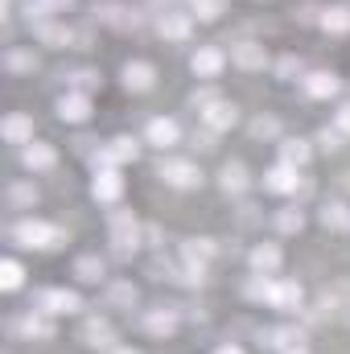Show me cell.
<instances>
[{
  "mask_svg": "<svg viewBox=\"0 0 350 354\" xmlns=\"http://www.w3.org/2000/svg\"><path fill=\"white\" fill-rule=\"evenodd\" d=\"M12 239H17V248H62V231L50 227V223H37V218L17 223Z\"/></svg>",
  "mask_w": 350,
  "mask_h": 354,
  "instance_id": "cell-1",
  "label": "cell"
},
{
  "mask_svg": "<svg viewBox=\"0 0 350 354\" xmlns=\"http://www.w3.org/2000/svg\"><path fill=\"white\" fill-rule=\"evenodd\" d=\"M107 227H111V243H120V256H128V243L136 248V235H140L136 218L128 210H111L107 214Z\"/></svg>",
  "mask_w": 350,
  "mask_h": 354,
  "instance_id": "cell-2",
  "label": "cell"
},
{
  "mask_svg": "<svg viewBox=\"0 0 350 354\" xmlns=\"http://www.w3.org/2000/svg\"><path fill=\"white\" fill-rule=\"evenodd\" d=\"M37 309L42 313H75L79 309V292H71V288H46L42 297H37Z\"/></svg>",
  "mask_w": 350,
  "mask_h": 354,
  "instance_id": "cell-3",
  "label": "cell"
},
{
  "mask_svg": "<svg viewBox=\"0 0 350 354\" xmlns=\"http://www.w3.org/2000/svg\"><path fill=\"white\" fill-rule=\"evenodd\" d=\"M157 177H161V181H169V185H181V189H185V185H198V181H202V174H198V169H194L190 161H174V157L157 165Z\"/></svg>",
  "mask_w": 350,
  "mask_h": 354,
  "instance_id": "cell-4",
  "label": "cell"
},
{
  "mask_svg": "<svg viewBox=\"0 0 350 354\" xmlns=\"http://www.w3.org/2000/svg\"><path fill=\"white\" fill-rule=\"evenodd\" d=\"M29 29H33V37H37L42 46H54V50L71 46V37H75L66 25H54V21H46V17H42V21H29Z\"/></svg>",
  "mask_w": 350,
  "mask_h": 354,
  "instance_id": "cell-5",
  "label": "cell"
},
{
  "mask_svg": "<svg viewBox=\"0 0 350 354\" xmlns=\"http://www.w3.org/2000/svg\"><path fill=\"white\" fill-rule=\"evenodd\" d=\"M91 115V99L83 91H71V95H62L58 99V120H66V124H83Z\"/></svg>",
  "mask_w": 350,
  "mask_h": 354,
  "instance_id": "cell-6",
  "label": "cell"
},
{
  "mask_svg": "<svg viewBox=\"0 0 350 354\" xmlns=\"http://www.w3.org/2000/svg\"><path fill=\"white\" fill-rule=\"evenodd\" d=\"M91 194H95L99 202H116V198L124 194V177L116 174V169H95V181H91Z\"/></svg>",
  "mask_w": 350,
  "mask_h": 354,
  "instance_id": "cell-7",
  "label": "cell"
},
{
  "mask_svg": "<svg viewBox=\"0 0 350 354\" xmlns=\"http://www.w3.org/2000/svg\"><path fill=\"white\" fill-rule=\"evenodd\" d=\"M136 153H140V145H136L132 136H116V140L99 153V161H103V169H107V165H120V161H136Z\"/></svg>",
  "mask_w": 350,
  "mask_h": 354,
  "instance_id": "cell-8",
  "label": "cell"
},
{
  "mask_svg": "<svg viewBox=\"0 0 350 354\" xmlns=\"http://www.w3.org/2000/svg\"><path fill=\"white\" fill-rule=\"evenodd\" d=\"M0 132H4V140H8V145H29V140H33V120H29L25 111H12V115L4 120V128H0Z\"/></svg>",
  "mask_w": 350,
  "mask_h": 354,
  "instance_id": "cell-9",
  "label": "cell"
},
{
  "mask_svg": "<svg viewBox=\"0 0 350 354\" xmlns=\"http://www.w3.org/2000/svg\"><path fill=\"white\" fill-rule=\"evenodd\" d=\"M231 62L243 66V71H264L268 54H264V46H256V41H239V46H231Z\"/></svg>",
  "mask_w": 350,
  "mask_h": 354,
  "instance_id": "cell-10",
  "label": "cell"
},
{
  "mask_svg": "<svg viewBox=\"0 0 350 354\" xmlns=\"http://www.w3.org/2000/svg\"><path fill=\"white\" fill-rule=\"evenodd\" d=\"M120 79H124V87H128V91H153V83H157V71H153L149 62H128Z\"/></svg>",
  "mask_w": 350,
  "mask_h": 354,
  "instance_id": "cell-11",
  "label": "cell"
},
{
  "mask_svg": "<svg viewBox=\"0 0 350 354\" xmlns=\"http://www.w3.org/2000/svg\"><path fill=\"white\" fill-rule=\"evenodd\" d=\"M297 181H301L297 169L280 161L276 169H268V174H264V189H272V194H293V189H297Z\"/></svg>",
  "mask_w": 350,
  "mask_h": 354,
  "instance_id": "cell-12",
  "label": "cell"
},
{
  "mask_svg": "<svg viewBox=\"0 0 350 354\" xmlns=\"http://www.w3.org/2000/svg\"><path fill=\"white\" fill-rule=\"evenodd\" d=\"M190 66H194V75H198V79H214V75L223 71V50L206 46V50H198V54L190 58Z\"/></svg>",
  "mask_w": 350,
  "mask_h": 354,
  "instance_id": "cell-13",
  "label": "cell"
},
{
  "mask_svg": "<svg viewBox=\"0 0 350 354\" xmlns=\"http://www.w3.org/2000/svg\"><path fill=\"white\" fill-rule=\"evenodd\" d=\"M202 120H206V128H210V132H223V128H231V124L239 120V107L219 99V103H210V107H206V115H202Z\"/></svg>",
  "mask_w": 350,
  "mask_h": 354,
  "instance_id": "cell-14",
  "label": "cell"
},
{
  "mask_svg": "<svg viewBox=\"0 0 350 354\" xmlns=\"http://www.w3.org/2000/svg\"><path fill=\"white\" fill-rule=\"evenodd\" d=\"M21 161H25V169H50V165L58 161V153H54L50 145H42V140H29V145L21 149Z\"/></svg>",
  "mask_w": 350,
  "mask_h": 354,
  "instance_id": "cell-15",
  "label": "cell"
},
{
  "mask_svg": "<svg viewBox=\"0 0 350 354\" xmlns=\"http://www.w3.org/2000/svg\"><path fill=\"white\" fill-rule=\"evenodd\" d=\"M268 305H272V309H297V305H301V284H293V280L272 284V288H268Z\"/></svg>",
  "mask_w": 350,
  "mask_h": 354,
  "instance_id": "cell-16",
  "label": "cell"
},
{
  "mask_svg": "<svg viewBox=\"0 0 350 354\" xmlns=\"http://www.w3.org/2000/svg\"><path fill=\"white\" fill-rule=\"evenodd\" d=\"M264 346H272V351H297L301 346V330H293V326H280V330H264L260 334Z\"/></svg>",
  "mask_w": 350,
  "mask_h": 354,
  "instance_id": "cell-17",
  "label": "cell"
},
{
  "mask_svg": "<svg viewBox=\"0 0 350 354\" xmlns=\"http://www.w3.org/2000/svg\"><path fill=\"white\" fill-rule=\"evenodd\" d=\"M157 33L169 37V41H181V37L190 33V17H185V12H165V17H157Z\"/></svg>",
  "mask_w": 350,
  "mask_h": 354,
  "instance_id": "cell-18",
  "label": "cell"
},
{
  "mask_svg": "<svg viewBox=\"0 0 350 354\" xmlns=\"http://www.w3.org/2000/svg\"><path fill=\"white\" fill-rule=\"evenodd\" d=\"M4 202H8L12 210H29V206L37 202V189H33L29 181H12V185L4 189Z\"/></svg>",
  "mask_w": 350,
  "mask_h": 354,
  "instance_id": "cell-19",
  "label": "cell"
},
{
  "mask_svg": "<svg viewBox=\"0 0 350 354\" xmlns=\"http://www.w3.org/2000/svg\"><path fill=\"white\" fill-rule=\"evenodd\" d=\"M305 91H309L313 99H330V95H338V75L317 71V75H309V79H305Z\"/></svg>",
  "mask_w": 350,
  "mask_h": 354,
  "instance_id": "cell-20",
  "label": "cell"
},
{
  "mask_svg": "<svg viewBox=\"0 0 350 354\" xmlns=\"http://www.w3.org/2000/svg\"><path fill=\"white\" fill-rule=\"evenodd\" d=\"M145 136H149V145H157V149H169V145H177V124H174V120H153Z\"/></svg>",
  "mask_w": 350,
  "mask_h": 354,
  "instance_id": "cell-21",
  "label": "cell"
},
{
  "mask_svg": "<svg viewBox=\"0 0 350 354\" xmlns=\"http://www.w3.org/2000/svg\"><path fill=\"white\" fill-rule=\"evenodd\" d=\"M21 330H25V338H54V322H50V313H25V322H21Z\"/></svg>",
  "mask_w": 350,
  "mask_h": 354,
  "instance_id": "cell-22",
  "label": "cell"
},
{
  "mask_svg": "<svg viewBox=\"0 0 350 354\" xmlns=\"http://www.w3.org/2000/svg\"><path fill=\"white\" fill-rule=\"evenodd\" d=\"M181 256H185V264H206L214 256V239H185Z\"/></svg>",
  "mask_w": 350,
  "mask_h": 354,
  "instance_id": "cell-23",
  "label": "cell"
},
{
  "mask_svg": "<svg viewBox=\"0 0 350 354\" xmlns=\"http://www.w3.org/2000/svg\"><path fill=\"white\" fill-rule=\"evenodd\" d=\"M79 338H83L87 346H107V342H111V326H107V322H99V317H91L87 326L79 330Z\"/></svg>",
  "mask_w": 350,
  "mask_h": 354,
  "instance_id": "cell-24",
  "label": "cell"
},
{
  "mask_svg": "<svg viewBox=\"0 0 350 354\" xmlns=\"http://www.w3.org/2000/svg\"><path fill=\"white\" fill-rule=\"evenodd\" d=\"M322 29H330V33H350V8L347 4L326 8V12H322Z\"/></svg>",
  "mask_w": 350,
  "mask_h": 354,
  "instance_id": "cell-25",
  "label": "cell"
},
{
  "mask_svg": "<svg viewBox=\"0 0 350 354\" xmlns=\"http://www.w3.org/2000/svg\"><path fill=\"white\" fill-rule=\"evenodd\" d=\"M75 276H79L83 284H99V280H103V260H99V256H79V260H75Z\"/></svg>",
  "mask_w": 350,
  "mask_h": 354,
  "instance_id": "cell-26",
  "label": "cell"
},
{
  "mask_svg": "<svg viewBox=\"0 0 350 354\" xmlns=\"http://www.w3.org/2000/svg\"><path fill=\"white\" fill-rule=\"evenodd\" d=\"M145 330H149V334H157V338H169V334L177 330V317H174V313H165V309H157V313H149V317H145Z\"/></svg>",
  "mask_w": 350,
  "mask_h": 354,
  "instance_id": "cell-27",
  "label": "cell"
},
{
  "mask_svg": "<svg viewBox=\"0 0 350 354\" xmlns=\"http://www.w3.org/2000/svg\"><path fill=\"white\" fill-rule=\"evenodd\" d=\"M75 0H25V17L33 21H42V17H50V12H62V8H71Z\"/></svg>",
  "mask_w": 350,
  "mask_h": 354,
  "instance_id": "cell-28",
  "label": "cell"
},
{
  "mask_svg": "<svg viewBox=\"0 0 350 354\" xmlns=\"http://www.w3.org/2000/svg\"><path fill=\"white\" fill-rule=\"evenodd\" d=\"M252 268L264 272V276H268V272H276V268H280V252H276L272 243H260V248L252 252Z\"/></svg>",
  "mask_w": 350,
  "mask_h": 354,
  "instance_id": "cell-29",
  "label": "cell"
},
{
  "mask_svg": "<svg viewBox=\"0 0 350 354\" xmlns=\"http://www.w3.org/2000/svg\"><path fill=\"white\" fill-rule=\"evenodd\" d=\"M33 66H37V58H33L29 50H8V54H4V71H8V75H25V71H33Z\"/></svg>",
  "mask_w": 350,
  "mask_h": 354,
  "instance_id": "cell-30",
  "label": "cell"
},
{
  "mask_svg": "<svg viewBox=\"0 0 350 354\" xmlns=\"http://www.w3.org/2000/svg\"><path fill=\"white\" fill-rule=\"evenodd\" d=\"M280 161L293 165V169L305 165V161H309V145H305V140H284V145H280Z\"/></svg>",
  "mask_w": 350,
  "mask_h": 354,
  "instance_id": "cell-31",
  "label": "cell"
},
{
  "mask_svg": "<svg viewBox=\"0 0 350 354\" xmlns=\"http://www.w3.org/2000/svg\"><path fill=\"white\" fill-rule=\"evenodd\" d=\"M219 181H223L227 194H239V189H248V169H243L239 161H235V165H223V177H219Z\"/></svg>",
  "mask_w": 350,
  "mask_h": 354,
  "instance_id": "cell-32",
  "label": "cell"
},
{
  "mask_svg": "<svg viewBox=\"0 0 350 354\" xmlns=\"http://www.w3.org/2000/svg\"><path fill=\"white\" fill-rule=\"evenodd\" d=\"M107 305L111 309H132L136 305V288L132 284H111L107 288Z\"/></svg>",
  "mask_w": 350,
  "mask_h": 354,
  "instance_id": "cell-33",
  "label": "cell"
},
{
  "mask_svg": "<svg viewBox=\"0 0 350 354\" xmlns=\"http://www.w3.org/2000/svg\"><path fill=\"white\" fill-rule=\"evenodd\" d=\"M322 223H326V227H350L347 202H326V206H322Z\"/></svg>",
  "mask_w": 350,
  "mask_h": 354,
  "instance_id": "cell-34",
  "label": "cell"
},
{
  "mask_svg": "<svg viewBox=\"0 0 350 354\" xmlns=\"http://www.w3.org/2000/svg\"><path fill=\"white\" fill-rule=\"evenodd\" d=\"M21 280H25V272H21L17 260H4V264H0V288H4V292L21 288Z\"/></svg>",
  "mask_w": 350,
  "mask_h": 354,
  "instance_id": "cell-35",
  "label": "cell"
},
{
  "mask_svg": "<svg viewBox=\"0 0 350 354\" xmlns=\"http://www.w3.org/2000/svg\"><path fill=\"white\" fill-rule=\"evenodd\" d=\"M227 12V0H194V17L198 21H219Z\"/></svg>",
  "mask_w": 350,
  "mask_h": 354,
  "instance_id": "cell-36",
  "label": "cell"
},
{
  "mask_svg": "<svg viewBox=\"0 0 350 354\" xmlns=\"http://www.w3.org/2000/svg\"><path fill=\"white\" fill-rule=\"evenodd\" d=\"M66 83H71V87H79V91H95V87H99V71H71V75H66Z\"/></svg>",
  "mask_w": 350,
  "mask_h": 354,
  "instance_id": "cell-37",
  "label": "cell"
},
{
  "mask_svg": "<svg viewBox=\"0 0 350 354\" xmlns=\"http://www.w3.org/2000/svg\"><path fill=\"white\" fill-rule=\"evenodd\" d=\"M301 223H305L301 210H280V214H276V227H280V231H301Z\"/></svg>",
  "mask_w": 350,
  "mask_h": 354,
  "instance_id": "cell-38",
  "label": "cell"
},
{
  "mask_svg": "<svg viewBox=\"0 0 350 354\" xmlns=\"http://www.w3.org/2000/svg\"><path fill=\"white\" fill-rule=\"evenodd\" d=\"M280 132V124L272 120V115H260V120H252V136H276Z\"/></svg>",
  "mask_w": 350,
  "mask_h": 354,
  "instance_id": "cell-39",
  "label": "cell"
},
{
  "mask_svg": "<svg viewBox=\"0 0 350 354\" xmlns=\"http://www.w3.org/2000/svg\"><path fill=\"white\" fill-rule=\"evenodd\" d=\"M297 71H301V58H293V54H284V58L276 62V75H280V79H293Z\"/></svg>",
  "mask_w": 350,
  "mask_h": 354,
  "instance_id": "cell-40",
  "label": "cell"
},
{
  "mask_svg": "<svg viewBox=\"0 0 350 354\" xmlns=\"http://www.w3.org/2000/svg\"><path fill=\"white\" fill-rule=\"evenodd\" d=\"M322 145H326V149H342V128H334V132L326 128V132H322Z\"/></svg>",
  "mask_w": 350,
  "mask_h": 354,
  "instance_id": "cell-41",
  "label": "cell"
},
{
  "mask_svg": "<svg viewBox=\"0 0 350 354\" xmlns=\"http://www.w3.org/2000/svg\"><path fill=\"white\" fill-rule=\"evenodd\" d=\"M194 145H198V149H202V153H206V149H214V132H202V136H198V132H194Z\"/></svg>",
  "mask_w": 350,
  "mask_h": 354,
  "instance_id": "cell-42",
  "label": "cell"
},
{
  "mask_svg": "<svg viewBox=\"0 0 350 354\" xmlns=\"http://www.w3.org/2000/svg\"><path fill=\"white\" fill-rule=\"evenodd\" d=\"M338 128H342V132H350V103H342V107H338Z\"/></svg>",
  "mask_w": 350,
  "mask_h": 354,
  "instance_id": "cell-43",
  "label": "cell"
},
{
  "mask_svg": "<svg viewBox=\"0 0 350 354\" xmlns=\"http://www.w3.org/2000/svg\"><path fill=\"white\" fill-rule=\"evenodd\" d=\"M219 354H243V351H239V346H223Z\"/></svg>",
  "mask_w": 350,
  "mask_h": 354,
  "instance_id": "cell-44",
  "label": "cell"
},
{
  "mask_svg": "<svg viewBox=\"0 0 350 354\" xmlns=\"http://www.w3.org/2000/svg\"><path fill=\"white\" fill-rule=\"evenodd\" d=\"M111 354H136V351L132 346H120V351H111Z\"/></svg>",
  "mask_w": 350,
  "mask_h": 354,
  "instance_id": "cell-45",
  "label": "cell"
},
{
  "mask_svg": "<svg viewBox=\"0 0 350 354\" xmlns=\"http://www.w3.org/2000/svg\"><path fill=\"white\" fill-rule=\"evenodd\" d=\"M284 354H305V351H301V346H297V351H284Z\"/></svg>",
  "mask_w": 350,
  "mask_h": 354,
  "instance_id": "cell-46",
  "label": "cell"
}]
</instances>
